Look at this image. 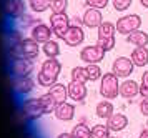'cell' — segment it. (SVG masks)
<instances>
[{"label": "cell", "mask_w": 148, "mask_h": 138, "mask_svg": "<svg viewBox=\"0 0 148 138\" xmlns=\"http://www.w3.org/2000/svg\"><path fill=\"white\" fill-rule=\"evenodd\" d=\"M62 72V63L57 58H47L43 63H42L40 70H38V75H37V83L40 87H45V88H50L52 85L57 83V80L60 77Z\"/></svg>", "instance_id": "1"}, {"label": "cell", "mask_w": 148, "mask_h": 138, "mask_svg": "<svg viewBox=\"0 0 148 138\" xmlns=\"http://www.w3.org/2000/svg\"><path fill=\"white\" fill-rule=\"evenodd\" d=\"M100 95L103 100H115L120 95V78L113 72H107L101 75Z\"/></svg>", "instance_id": "2"}, {"label": "cell", "mask_w": 148, "mask_h": 138, "mask_svg": "<svg viewBox=\"0 0 148 138\" xmlns=\"http://www.w3.org/2000/svg\"><path fill=\"white\" fill-rule=\"evenodd\" d=\"M116 33H120V35H130L132 32L135 30H140L141 27V17L140 15H136V13H128V15H121L120 19L116 20Z\"/></svg>", "instance_id": "3"}, {"label": "cell", "mask_w": 148, "mask_h": 138, "mask_svg": "<svg viewBox=\"0 0 148 138\" xmlns=\"http://www.w3.org/2000/svg\"><path fill=\"white\" fill-rule=\"evenodd\" d=\"M20 110L23 113V117L30 122H35L38 120L42 115H45L43 112V106H42V102H40V97L38 98H27L22 102L20 105Z\"/></svg>", "instance_id": "4"}, {"label": "cell", "mask_w": 148, "mask_h": 138, "mask_svg": "<svg viewBox=\"0 0 148 138\" xmlns=\"http://www.w3.org/2000/svg\"><path fill=\"white\" fill-rule=\"evenodd\" d=\"M27 3L23 0H2V12L8 20H18L25 15Z\"/></svg>", "instance_id": "5"}, {"label": "cell", "mask_w": 148, "mask_h": 138, "mask_svg": "<svg viewBox=\"0 0 148 138\" xmlns=\"http://www.w3.org/2000/svg\"><path fill=\"white\" fill-rule=\"evenodd\" d=\"M72 25V20L67 15V12L63 13H52L50 15V27H52V32L57 38H63V35L67 33L68 27Z\"/></svg>", "instance_id": "6"}, {"label": "cell", "mask_w": 148, "mask_h": 138, "mask_svg": "<svg viewBox=\"0 0 148 138\" xmlns=\"http://www.w3.org/2000/svg\"><path fill=\"white\" fill-rule=\"evenodd\" d=\"M105 50L101 48L98 43H95V45H87L83 47L80 50V58L82 62H85V63H100L101 60L105 58Z\"/></svg>", "instance_id": "7"}, {"label": "cell", "mask_w": 148, "mask_h": 138, "mask_svg": "<svg viewBox=\"0 0 148 138\" xmlns=\"http://www.w3.org/2000/svg\"><path fill=\"white\" fill-rule=\"evenodd\" d=\"M10 73L14 77H30V73L34 72V62L23 57L18 58H12L10 62Z\"/></svg>", "instance_id": "8"}, {"label": "cell", "mask_w": 148, "mask_h": 138, "mask_svg": "<svg viewBox=\"0 0 148 138\" xmlns=\"http://www.w3.org/2000/svg\"><path fill=\"white\" fill-rule=\"evenodd\" d=\"M133 70H135V65L132 62V58H128V57H118L112 63V72L118 78H128L133 73Z\"/></svg>", "instance_id": "9"}, {"label": "cell", "mask_w": 148, "mask_h": 138, "mask_svg": "<svg viewBox=\"0 0 148 138\" xmlns=\"http://www.w3.org/2000/svg\"><path fill=\"white\" fill-rule=\"evenodd\" d=\"M63 42H65V45L68 47H78L83 43V40H85V30L82 28V25H77V23H72V25L68 27L67 33L63 35Z\"/></svg>", "instance_id": "10"}, {"label": "cell", "mask_w": 148, "mask_h": 138, "mask_svg": "<svg viewBox=\"0 0 148 138\" xmlns=\"http://www.w3.org/2000/svg\"><path fill=\"white\" fill-rule=\"evenodd\" d=\"M52 35H53L52 27L47 25V23H43V22L37 23L34 28H30V37H32L37 43H42V45H43L45 42H48V40H52Z\"/></svg>", "instance_id": "11"}, {"label": "cell", "mask_w": 148, "mask_h": 138, "mask_svg": "<svg viewBox=\"0 0 148 138\" xmlns=\"http://www.w3.org/2000/svg\"><path fill=\"white\" fill-rule=\"evenodd\" d=\"M101 22H103V15H101V10H98V8L88 7L82 15V23L87 28H98Z\"/></svg>", "instance_id": "12"}, {"label": "cell", "mask_w": 148, "mask_h": 138, "mask_svg": "<svg viewBox=\"0 0 148 138\" xmlns=\"http://www.w3.org/2000/svg\"><path fill=\"white\" fill-rule=\"evenodd\" d=\"M140 95V83L132 78H125L120 83V97L125 100H133Z\"/></svg>", "instance_id": "13"}, {"label": "cell", "mask_w": 148, "mask_h": 138, "mask_svg": "<svg viewBox=\"0 0 148 138\" xmlns=\"http://www.w3.org/2000/svg\"><path fill=\"white\" fill-rule=\"evenodd\" d=\"M35 82L30 77H14L12 80V88L17 95H28L34 90Z\"/></svg>", "instance_id": "14"}, {"label": "cell", "mask_w": 148, "mask_h": 138, "mask_svg": "<svg viewBox=\"0 0 148 138\" xmlns=\"http://www.w3.org/2000/svg\"><path fill=\"white\" fill-rule=\"evenodd\" d=\"M67 88H68V98H72L73 102H83L88 95L87 83H80V82L72 80L67 85Z\"/></svg>", "instance_id": "15"}, {"label": "cell", "mask_w": 148, "mask_h": 138, "mask_svg": "<svg viewBox=\"0 0 148 138\" xmlns=\"http://www.w3.org/2000/svg\"><path fill=\"white\" fill-rule=\"evenodd\" d=\"M20 50H22V57H23V58L35 60L38 57V53H40V47H38V43H37L32 37H28V38L22 40Z\"/></svg>", "instance_id": "16"}, {"label": "cell", "mask_w": 148, "mask_h": 138, "mask_svg": "<svg viewBox=\"0 0 148 138\" xmlns=\"http://www.w3.org/2000/svg\"><path fill=\"white\" fill-rule=\"evenodd\" d=\"M55 118L60 120V122H72L75 117V106L68 102H63V103H58L55 106Z\"/></svg>", "instance_id": "17"}, {"label": "cell", "mask_w": 148, "mask_h": 138, "mask_svg": "<svg viewBox=\"0 0 148 138\" xmlns=\"http://www.w3.org/2000/svg\"><path fill=\"white\" fill-rule=\"evenodd\" d=\"M48 95L53 98V102L58 105V103H63V102H67L68 98V88L63 83H55V85H52L50 88H48Z\"/></svg>", "instance_id": "18"}, {"label": "cell", "mask_w": 148, "mask_h": 138, "mask_svg": "<svg viewBox=\"0 0 148 138\" xmlns=\"http://www.w3.org/2000/svg\"><path fill=\"white\" fill-rule=\"evenodd\" d=\"M107 126L112 132H121L128 126V118L123 113H113L110 118L107 120Z\"/></svg>", "instance_id": "19"}, {"label": "cell", "mask_w": 148, "mask_h": 138, "mask_svg": "<svg viewBox=\"0 0 148 138\" xmlns=\"http://www.w3.org/2000/svg\"><path fill=\"white\" fill-rule=\"evenodd\" d=\"M135 67H147L148 65V47H136L130 55Z\"/></svg>", "instance_id": "20"}, {"label": "cell", "mask_w": 148, "mask_h": 138, "mask_svg": "<svg viewBox=\"0 0 148 138\" xmlns=\"http://www.w3.org/2000/svg\"><path fill=\"white\" fill-rule=\"evenodd\" d=\"M95 113H97L98 118L108 120L115 113V106H113V103H112V100H101L100 103H97Z\"/></svg>", "instance_id": "21"}, {"label": "cell", "mask_w": 148, "mask_h": 138, "mask_svg": "<svg viewBox=\"0 0 148 138\" xmlns=\"http://www.w3.org/2000/svg\"><path fill=\"white\" fill-rule=\"evenodd\" d=\"M23 40V35H22L20 28H15V27H10L5 33V43H7V48H14V47H18Z\"/></svg>", "instance_id": "22"}, {"label": "cell", "mask_w": 148, "mask_h": 138, "mask_svg": "<svg viewBox=\"0 0 148 138\" xmlns=\"http://www.w3.org/2000/svg\"><path fill=\"white\" fill-rule=\"evenodd\" d=\"M127 42L130 45L136 47H148V33L143 30H135L130 35H127Z\"/></svg>", "instance_id": "23"}, {"label": "cell", "mask_w": 148, "mask_h": 138, "mask_svg": "<svg viewBox=\"0 0 148 138\" xmlns=\"http://www.w3.org/2000/svg\"><path fill=\"white\" fill-rule=\"evenodd\" d=\"M115 33H116V27L112 22H101V25L97 28V40H103V38H115Z\"/></svg>", "instance_id": "24"}, {"label": "cell", "mask_w": 148, "mask_h": 138, "mask_svg": "<svg viewBox=\"0 0 148 138\" xmlns=\"http://www.w3.org/2000/svg\"><path fill=\"white\" fill-rule=\"evenodd\" d=\"M42 52H43V55H47V58H57L60 55V45L55 40H48L43 43Z\"/></svg>", "instance_id": "25"}, {"label": "cell", "mask_w": 148, "mask_h": 138, "mask_svg": "<svg viewBox=\"0 0 148 138\" xmlns=\"http://www.w3.org/2000/svg\"><path fill=\"white\" fill-rule=\"evenodd\" d=\"M72 135L73 138H92V128L85 123V122H80L72 128Z\"/></svg>", "instance_id": "26"}, {"label": "cell", "mask_w": 148, "mask_h": 138, "mask_svg": "<svg viewBox=\"0 0 148 138\" xmlns=\"http://www.w3.org/2000/svg\"><path fill=\"white\" fill-rule=\"evenodd\" d=\"M28 7L32 8V12L35 13H43L50 8V2L52 0H27Z\"/></svg>", "instance_id": "27"}, {"label": "cell", "mask_w": 148, "mask_h": 138, "mask_svg": "<svg viewBox=\"0 0 148 138\" xmlns=\"http://www.w3.org/2000/svg\"><path fill=\"white\" fill-rule=\"evenodd\" d=\"M112 137V130L103 123L92 126V138H110Z\"/></svg>", "instance_id": "28"}, {"label": "cell", "mask_w": 148, "mask_h": 138, "mask_svg": "<svg viewBox=\"0 0 148 138\" xmlns=\"http://www.w3.org/2000/svg\"><path fill=\"white\" fill-rule=\"evenodd\" d=\"M70 75H72V80H73V82H80V83L90 82L85 67H75V68H72V73H70Z\"/></svg>", "instance_id": "29"}, {"label": "cell", "mask_w": 148, "mask_h": 138, "mask_svg": "<svg viewBox=\"0 0 148 138\" xmlns=\"http://www.w3.org/2000/svg\"><path fill=\"white\" fill-rule=\"evenodd\" d=\"M18 23H20V27H18V28H34L37 23H40V20L37 19L35 15L25 13V15H22L20 19H18Z\"/></svg>", "instance_id": "30"}, {"label": "cell", "mask_w": 148, "mask_h": 138, "mask_svg": "<svg viewBox=\"0 0 148 138\" xmlns=\"http://www.w3.org/2000/svg\"><path fill=\"white\" fill-rule=\"evenodd\" d=\"M87 73H88V80L90 82H97V80H100L101 78V68L98 67V63H88L87 67Z\"/></svg>", "instance_id": "31"}, {"label": "cell", "mask_w": 148, "mask_h": 138, "mask_svg": "<svg viewBox=\"0 0 148 138\" xmlns=\"http://www.w3.org/2000/svg\"><path fill=\"white\" fill-rule=\"evenodd\" d=\"M40 102H42V106H43V112H45V115H47V113H53L55 112V106H57V103H55L53 98L48 95V92L45 93V95H42V97H40Z\"/></svg>", "instance_id": "32"}, {"label": "cell", "mask_w": 148, "mask_h": 138, "mask_svg": "<svg viewBox=\"0 0 148 138\" xmlns=\"http://www.w3.org/2000/svg\"><path fill=\"white\" fill-rule=\"evenodd\" d=\"M67 7H68V0H52L50 2V10H52V13L67 12Z\"/></svg>", "instance_id": "33"}, {"label": "cell", "mask_w": 148, "mask_h": 138, "mask_svg": "<svg viewBox=\"0 0 148 138\" xmlns=\"http://www.w3.org/2000/svg\"><path fill=\"white\" fill-rule=\"evenodd\" d=\"M133 0H112V5L116 12H127Z\"/></svg>", "instance_id": "34"}, {"label": "cell", "mask_w": 148, "mask_h": 138, "mask_svg": "<svg viewBox=\"0 0 148 138\" xmlns=\"http://www.w3.org/2000/svg\"><path fill=\"white\" fill-rule=\"evenodd\" d=\"M140 95L141 97H148V70L141 73V78H140Z\"/></svg>", "instance_id": "35"}, {"label": "cell", "mask_w": 148, "mask_h": 138, "mask_svg": "<svg viewBox=\"0 0 148 138\" xmlns=\"http://www.w3.org/2000/svg\"><path fill=\"white\" fill-rule=\"evenodd\" d=\"M87 7H92V8H98V10H103L108 3H112V0H85Z\"/></svg>", "instance_id": "36"}, {"label": "cell", "mask_w": 148, "mask_h": 138, "mask_svg": "<svg viewBox=\"0 0 148 138\" xmlns=\"http://www.w3.org/2000/svg\"><path fill=\"white\" fill-rule=\"evenodd\" d=\"M97 43L105 50V52H110V50H113L115 48V38H103V40H97Z\"/></svg>", "instance_id": "37"}, {"label": "cell", "mask_w": 148, "mask_h": 138, "mask_svg": "<svg viewBox=\"0 0 148 138\" xmlns=\"http://www.w3.org/2000/svg\"><path fill=\"white\" fill-rule=\"evenodd\" d=\"M140 112L143 117L148 118V97H141V102H140Z\"/></svg>", "instance_id": "38"}, {"label": "cell", "mask_w": 148, "mask_h": 138, "mask_svg": "<svg viewBox=\"0 0 148 138\" xmlns=\"http://www.w3.org/2000/svg\"><path fill=\"white\" fill-rule=\"evenodd\" d=\"M138 138H148V128H147V126H145V128H143V130L140 132Z\"/></svg>", "instance_id": "39"}, {"label": "cell", "mask_w": 148, "mask_h": 138, "mask_svg": "<svg viewBox=\"0 0 148 138\" xmlns=\"http://www.w3.org/2000/svg\"><path fill=\"white\" fill-rule=\"evenodd\" d=\"M57 138H73L72 133H60V135H57Z\"/></svg>", "instance_id": "40"}, {"label": "cell", "mask_w": 148, "mask_h": 138, "mask_svg": "<svg viewBox=\"0 0 148 138\" xmlns=\"http://www.w3.org/2000/svg\"><path fill=\"white\" fill-rule=\"evenodd\" d=\"M141 7H145V8H148V0H140Z\"/></svg>", "instance_id": "41"}, {"label": "cell", "mask_w": 148, "mask_h": 138, "mask_svg": "<svg viewBox=\"0 0 148 138\" xmlns=\"http://www.w3.org/2000/svg\"><path fill=\"white\" fill-rule=\"evenodd\" d=\"M110 138H120V137H110Z\"/></svg>", "instance_id": "42"}, {"label": "cell", "mask_w": 148, "mask_h": 138, "mask_svg": "<svg viewBox=\"0 0 148 138\" xmlns=\"http://www.w3.org/2000/svg\"><path fill=\"white\" fill-rule=\"evenodd\" d=\"M147 128H148V118H147Z\"/></svg>", "instance_id": "43"}]
</instances>
